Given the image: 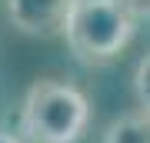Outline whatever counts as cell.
<instances>
[{"label": "cell", "instance_id": "1", "mask_svg": "<svg viewBox=\"0 0 150 143\" xmlns=\"http://www.w3.org/2000/svg\"><path fill=\"white\" fill-rule=\"evenodd\" d=\"M137 17L123 7V0H74L64 27L67 47L87 67L110 63L134 37Z\"/></svg>", "mask_w": 150, "mask_h": 143}, {"label": "cell", "instance_id": "2", "mask_svg": "<svg viewBox=\"0 0 150 143\" xmlns=\"http://www.w3.org/2000/svg\"><path fill=\"white\" fill-rule=\"evenodd\" d=\"M87 120V97L60 80H37L20 106V133L30 143H77Z\"/></svg>", "mask_w": 150, "mask_h": 143}, {"label": "cell", "instance_id": "3", "mask_svg": "<svg viewBox=\"0 0 150 143\" xmlns=\"http://www.w3.org/2000/svg\"><path fill=\"white\" fill-rule=\"evenodd\" d=\"M74 0H7V17L27 37H57L64 33Z\"/></svg>", "mask_w": 150, "mask_h": 143}, {"label": "cell", "instance_id": "4", "mask_svg": "<svg viewBox=\"0 0 150 143\" xmlns=\"http://www.w3.org/2000/svg\"><path fill=\"white\" fill-rule=\"evenodd\" d=\"M103 143H150V110L140 106L137 113H123L120 120H113Z\"/></svg>", "mask_w": 150, "mask_h": 143}, {"label": "cell", "instance_id": "5", "mask_svg": "<svg viewBox=\"0 0 150 143\" xmlns=\"http://www.w3.org/2000/svg\"><path fill=\"white\" fill-rule=\"evenodd\" d=\"M134 93H137V103L150 110V53L140 57V63L134 70Z\"/></svg>", "mask_w": 150, "mask_h": 143}, {"label": "cell", "instance_id": "6", "mask_svg": "<svg viewBox=\"0 0 150 143\" xmlns=\"http://www.w3.org/2000/svg\"><path fill=\"white\" fill-rule=\"evenodd\" d=\"M123 7L134 17H150V0H123Z\"/></svg>", "mask_w": 150, "mask_h": 143}, {"label": "cell", "instance_id": "7", "mask_svg": "<svg viewBox=\"0 0 150 143\" xmlns=\"http://www.w3.org/2000/svg\"><path fill=\"white\" fill-rule=\"evenodd\" d=\"M0 143H20V140H17L10 130H4V127H0Z\"/></svg>", "mask_w": 150, "mask_h": 143}]
</instances>
